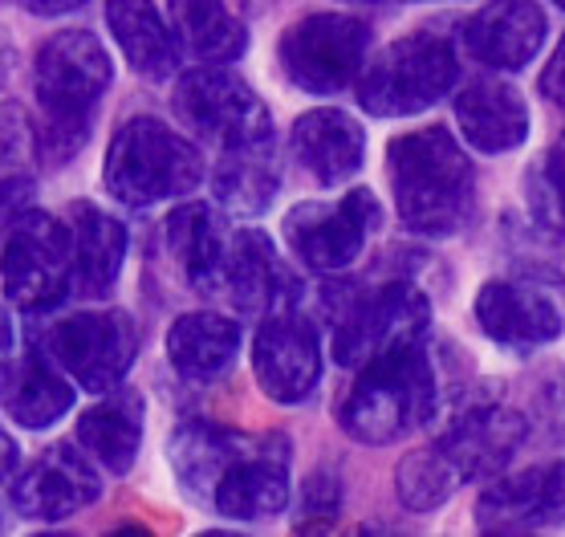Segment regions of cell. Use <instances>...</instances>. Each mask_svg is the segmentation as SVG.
<instances>
[{
  "label": "cell",
  "mask_w": 565,
  "mask_h": 537,
  "mask_svg": "<svg viewBox=\"0 0 565 537\" xmlns=\"http://www.w3.org/2000/svg\"><path fill=\"white\" fill-rule=\"evenodd\" d=\"M431 411H436V367L419 343L359 367V379L342 399L338 420L359 444H395L415 428H424Z\"/></svg>",
  "instance_id": "obj_2"
},
{
  "label": "cell",
  "mask_w": 565,
  "mask_h": 537,
  "mask_svg": "<svg viewBox=\"0 0 565 537\" xmlns=\"http://www.w3.org/2000/svg\"><path fill=\"white\" fill-rule=\"evenodd\" d=\"M253 371L260 391L277 403H301L313 396L321 379V346L309 318L294 306L273 309L253 343Z\"/></svg>",
  "instance_id": "obj_13"
},
{
  "label": "cell",
  "mask_w": 565,
  "mask_h": 537,
  "mask_svg": "<svg viewBox=\"0 0 565 537\" xmlns=\"http://www.w3.org/2000/svg\"><path fill=\"white\" fill-rule=\"evenodd\" d=\"M241 350V326L224 314H183L168 334L171 367L188 383H212L236 362Z\"/></svg>",
  "instance_id": "obj_28"
},
{
  "label": "cell",
  "mask_w": 565,
  "mask_h": 537,
  "mask_svg": "<svg viewBox=\"0 0 565 537\" xmlns=\"http://www.w3.org/2000/svg\"><path fill=\"white\" fill-rule=\"evenodd\" d=\"M431 322L427 297L412 285H383L338 318L334 358L342 367H366L374 358L419 346Z\"/></svg>",
  "instance_id": "obj_10"
},
{
  "label": "cell",
  "mask_w": 565,
  "mask_h": 537,
  "mask_svg": "<svg viewBox=\"0 0 565 537\" xmlns=\"http://www.w3.org/2000/svg\"><path fill=\"white\" fill-rule=\"evenodd\" d=\"M0 408L13 423L41 432L74 408L70 375L50 355H17L0 367Z\"/></svg>",
  "instance_id": "obj_19"
},
{
  "label": "cell",
  "mask_w": 565,
  "mask_h": 537,
  "mask_svg": "<svg viewBox=\"0 0 565 537\" xmlns=\"http://www.w3.org/2000/svg\"><path fill=\"white\" fill-rule=\"evenodd\" d=\"M38 130L17 103L0 106V179H33L38 167Z\"/></svg>",
  "instance_id": "obj_32"
},
{
  "label": "cell",
  "mask_w": 565,
  "mask_h": 537,
  "mask_svg": "<svg viewBox=\"0 0 565 537\" xmlns=\"http://www.w3.org/2000/svg\"><path fill=\"white\" fill-rule=\"evenodd\" d=\"M553 4H562V9H565V0H553Z\"/></svg>",
  "instance_id": "obj_38"
},
{
  "label": "cell",
  "mask_w": 565,
  "mask_h": 537,
  "mask_svg": "<svg viewBox=\"0 0 565 537\" xmlns=\"http://www.w3.org/2000/svg\"><path fill=\"white\" fill-rule=\"evenodd\" d=\"M371 45V29L347 13H313L285 29L281 70L306 94H338L359 77Z\"/></svg>",
  "instance_id": "obj_9"
},
{
  "label": "cell",
  "mask_w": 565,
  "mask_h": 537,
  "mask_svg": "<svg viewBox=\"0 0 565 537\" xmlns=\"http://www.w3.org/2000/svg\"><path fill=\"white\" fill-rule=\"evenodd\" d=\"M106 25L135 74L151 77V82L175 74L180 41L151 0H106Z\"/></svg>",
  "instance_id": "obj_25"
},
{
  "label": "cell",
  "mask_w": 565,
  "mask_h": 537,
  "mask_svg": "<svg viewBox=\"0 0 565 537\" xmlns=\"http://www.w3.org/2000/svg\"><path fill=\"white\" fill-rule=\"evenodd\" d=\"M4 297L25 314L57 309L74 285V244L70 224L41 208H29L0 249Z\"/></svg>",
  "instance_id": "obj_7"
},
{
  "label": "cell",
  "mask_w": 565,
  "mask_h": 537,
  "mask_svg": "<svg viewBox=\"0 0 565 537\" xmlns=\"http://www.w3.org/2000/svg\"><path fill=\"white\" fill-rule=\"evenodd\" d=\"M386 167H391L398 220L412 232L451 236L472 220V164L444 127L412 130L395 139Z\"/></svg>",
  "instance_id": "obj_1"
},
{
  "label": "cell",
  "mask_w": 565,
  "mask_h": 537,
  "mask_svg": "<svg viewBox=\"0 0 565 537\" xmlns=\"http://www.w3.org/2000/svg\"><path fill=\"white\" fill-rule=\"evenodd\" d=\"M529 423L513 408H480L468 411L456 428H451L439 448L451 456L463 481H480V476H497L509 464L521 440H525Z\"/></svg>",
  "instance_id": "obj_22"
},
{
  "label": "cell",
  "mask_w": 565,
  "mask_h": 537,
  "mask_svg": "<svg viewBox=\"0 0 565 537\" xmlns=\"http://www.w3.org/2000/svg\"><path fill=\"white\" fill-rule=\"evenodd\" d=\"M541 90H545V98H550L553 106H565V38H562V45L553 50L545 74H541Z\"/></svg>",
  "instance_id": "obj_35"
},
{
  "label": "cell",
  "mask_w": 565,
  "mask_h": 537,
  "mask_svg": "<svg viewBox=\"0 0 565 537\" xmlns=\"http://www.w3.org/2000/svg\"><path fill=\"white\" fill-rule=\"evenodd\" d=\"M529 192H533V208H537V217L553 229L565 232V147H553L541 167L533 171V183H529Z\"/></svg>",
  "instance_id": "obj_33"
},
{
  "label": "cell",
  "mask_w": 565,
  "mask_h": 537,
  "mask_svg": "<svg viewBox=\"0 0 565 537\" xmlns=\"http://www.w3.org/2000/svg\"><path fill=\"white\" fill-rule=\"evenodd\" d=\"M460 485H463L460 468L451 464V456L439 444L412 452L407 461L398 464V476H395L398 497L415 513H427V509H436V505H444Z\"/></svg>",
  "instance_id": "obj_31"
},
{
  "label": "cell",
  "mask_w": 565,
  "mask_h": 537,
  "mask_svg": "<svg viewBox=\"0 0 565 537\" xmlns=\"http://www.w3.org/2000/svg\"><path fill=\"white\" fill-rule=\"evenodd\" d=\"M379 229V200L366 188H350L334 204H297L285 217V241L301 265L338 273L359 261L366 236Z\"/></svg>",
  "instance_id": "obj_11"
},
{
  "label": "cell",
  "mask_w": 565,
  "mask_h": 537,
  "mask_svg": "<svg viewBox=\"0 0 565 537\" xmlns=\"http://www.w3.org/2000/svg\"><path fill=\"white\" fill-rule=\"evenodd\" d=\"M253 444L257 440L236 435L228 428H216V423H183L180 432L171 435L168 456L175 476H180V485L195 501H212L220 476L228 473L245 452H253Z\"/></svg>",
  "instance_id": "obj_26"
},
{
  "label": "cell",
  "mask_w": 565,
  "mask_h": 537,
  "mask_svg": "<svg viewBox=\"0 0 565 537\" xmlns=\"http://www.w3.org/2000/svg\"><path fill=\"white\" fill-rule=\"evenodd\" d=\"M13 318H9V309L0 306V367H4V362H9V358H13Z\"/></svg>",
  "instance_id": "obj_37"
},
{
  "label": "cell",
  "mask_w": 565,
  "mask_h": 537,
  "mask_svg": "<svg viewBox=\"0 0 565 537\" xmlns=\"http://www.w3.org/2000/svg\"><path fill=\"white\" fill-rule=\"evenodd\" d=\"M212 188L232 217H260L277 196V167L269 159V147L224 151L216 176H212Z\"/></svg>",
  "instance_id": "obj_30"
},
{
  "label": "cell",
  "mask_w": 565,
  "mask_h": 537,
  "mask_svg": "<svg viewBox=\"0 0 565 537\" xmlns=\"http://www.w3.org/2000/svg\"><path fill=\"white\" fill-rule=\"evenodd\" d=\"M565 522V461L504 476L480 497L476 525L484 534H537Z\"/></svg>",
  "instance_id": "obj_14"
},
{
  "label": "cell",
  "mask_w": 565,
  "mask_h": 537,
  "mask_svg": "<svg viewBox=\"0 0 565 537\" xmlns=\"http://www.w3.org/2000/svg\"><path fill=\"white\" fill-rule=\"evenodd\" d=\"M33 77H38V103L45 110V135H41L45 155L70 159L86 139L90 110L110 90V77H115L110 57L94 33L65 29L41 45Z\"/></svg>",
  "instance_id": "obj_3"
},
{
  "label": "cell",
  "mask_w": 565,
  "mask_h": 537,
  "mask_svg": "<svg viewBox=\"0 0 565 537\" xmlns=\"http://www.w3.org/2000/svg\"><path fill=\"white\" fill-rule=\"evenodd\" d=\"M77 444L103 464L106 473H130L142 444V399L139 391H115L77 420Z\"/></svg>",
  "instance_id": "obj_27"
},
{
  "label": "cell",
  "mask_w": 565,
  "mask_h": 537,
  "mask_svg": "<svg viewBox=\"0 0 565 537\" xmlns=\"http://www.w3.org/2000/svg\"><path fill=\"white\" fill-rule=\"evenodd\" d=\"M45 350L77 387L115 391L139 358V326L122 309H86L50 326Z\"/></svg>",
  "instance_id": "obj_8"
},
{
  "label": "cell",
  "mask_w": 565,
  "mask_h": 537,
  "mask_svg": "<svg viewBox=\"0 0 565 537\" xmlns=\"http://www.w3.org/2000/svg\"><path fill=\"white\" fill-rule=\"evenodd\" d=\"M175 115L220 151L269 147L273 115L245 77L220 65H200L175 86Z\"/></svg>",
  "instance_id": "obj_6"
},
{
  "label": "cell",
  "mask_w": 565,
  "mask_h": 537,
  "mask_svg": "<svg viewBox=\"0 0 565 537\" xmlns=\"http://www.w3.org/2000/svg\"><path fill=\"white\" fill-rule=\"evenodd\" d=\"M456 118L468 147L484 155H504L529 139V106L509 82L480 77L456 98Z\"/></svg>",
  "instance_id": "obj_20"
},
{
  "label": "cell",
  "mask_w": 565,
  "mask_h": 537,
  "mask_svg": "<svg viewBox=\"0 0 565 537\" xmlns=\"http://www.w3.org/2000/svg\"><path fill=\"white\" fill-rule=\"evenodd\" d=\"M216 513L232 522H265L289 505V452L281 440H260L220 476L212 493Z\"/></svg>",
  "instance_id": "obj_15"
},
{
  "label": "cell",
  "mask_w": 565,
  "mask_h": 537,
  "mask_svg": "<svg viewBox=\"0 0 565 537\" xmlns=\"http://www.w3.org/2000/svg\"><path fill=\"white\" fill-rule=\"evenodd\" d=\"M545 41V13L533 0H492L463 25V50L492 70H521Z\"/></svg>",
  "instance_id": "obj_17"
},
{
  "label": "cell",
  "mask_w": 565,
  "mask_h": 537,
  "mask_svg": "<svg viewBox=\"0 0 565 537\" xmlns=\"http://www.w3.org/2000/svg\"><path fill=\"white\" fill-rule=\"evenodd\" d=\"M94 464L98 461L86 448L53 444L29 464L25 473L13 476L9 501L29 522H65L103 497V476Z\"/></svg>",
  "instance_id": "obj_12"
},
{
  "label": "cell",
  "mask_w": 565,
  "mask_h": 537,
  "mask_svg": "<svg viewBox=\"0 0 565 537\" xmlns=\"http://www.w3.org/2000/svg\"><path fill=\"white\" fill-rule=\"evenodd\" d=\"M70 244H74V285L77 294L103 297L122 273L127 261V229L98 204L77 200L65 212Z\"/></svg>",
  "instance_id": "obj_24"
},
{
  "label": "cell",
  "mask_w": 565,
  "mask_h": 537,
  "mask_svg": "<svg viewBox=\"0 0 565 537\" xmlns=\"http://www.w3.org/2000/svg\"><path fill=\"white\" fill-rule=\"evenodd\" d=\"M476 322L504 346H545L565 326L557 302L529 282H489L476 294Z\"/></svg>",
  "instance_id": "obj_16"
},
{
  "label": "cell",
  "mask_w": 565,
  "mask_h": 537,
  "mask_svg": "<svg viewBox=\"0 0 565 537\" xmlns=\"http://www.w3.org/2000/svg\"><path fill=\"white\" fill-rule=\"evenodd\" d=\"M106 192L127 208H151L188 196L204 179V159L192 139L159 118H130L106 151Z\"/></svg>",
  "instance_id": "obj_4"
},
{
  "label": "cell",
  "mask_w": 565,
  "mask_h": 537,
  "mask_svg": "<svg viewBox=\"0 0 565 537\" xmlns=\"http://www.w3.org/2000/svg\"><path fill=\"white\" fill-rule=\"evenodd\" d=\"M294 155L318 183L334 188L366 159V130L347 110H309L294 123Z\"/></svg>",
  "instance_id": "obj_21"
},
{
  "label": "cell",
  "mask_w": 565,
  "mask_h": 537,
  "mask_svg": "<svg viewBox=\"0 0 565 537\" xmlns=\"http://www.w3.org/2000/svg\"><path fill=\"white\" fill-rule=\"evenodd\" d=\"M232 236L236 232L216 217V208L207 204H183L168 217V249L180 265L183 282L192 285L195 294H224Z\"/></svg>",
  "instance_id": "obj_18"
},
{
  "label": "cell",
  "mask_w": 565,
  "mask_h": 537,
  "mask_svg": "<svg viewBox=\"0 0 565 537\" xmlns=\"http://www.w3.org/2000/svg\"><path fill=\"white\" fill-rule=\"evenodd\" d=\"M17 4L33 17H65V13H74V9H82L86 0H17Z\"/></svg>",
  "instance_id": "obj_36"
},
{
  "label": "cell",
  "mask_w": 565,
  "mask_h": 537,
  "mask_svg": "<svg viewBox=\"0 0 565 537\" xmlns=\"http://www.w3.org/2000/svg\"><path fill=\"white\" fill-rule=\"evenodd\" d=\"M241 314H273V309L289 306L294 282L281 268L277 253L265 232L236 229L228 253V273H224V294Z\"/></svg>",
  "instance_id": "obj_23"
},
{
  "label": "cell",
  "mask_w": 565,
  "mask_h": 537,
  "mask_svg": "<svg viewBox=\"0 0 565 537\" xmlns=\"http://www.w3.org/2000/svg\"><path fill=\"white\" fill-rule=\"evenodd\" d=\"M29 208H33V179H0V249Z\"/></svg>",
  "instance_id": "obj_34"
},
{
  "label": "cell",
  "mask_w": 565,
  "mask_h": 537,
  "mask_svg": "<svg viewBox=\"0 0 565 537\" xmlns=\"http://www.w3.org/2000/svg\"><path fill=\"white\" fill-rule=\"evenodd\" d=\"M171 33L180 41V53L204 65L236 62L248 50L245 25L232 17L224 0H171Z\"/></svg>",
  "instance_id": "obj_29"
},
{
  "label": "cell",
  "mask_w": 565,
  "mask_h": 537,
  "mask_svg": "<svg viewBox=\"0 0 565 537\" xmlns=\"http://www.w3.org/2000/svg\"><path fill=\"white\" fill-rule=\"evenodd\" d=\"M460 77V57L436 33L386 45L359 77V103L379 118H407L439 103Z\"/></svg>",
  "instance_id": "obj_5"
}]
</instances>
